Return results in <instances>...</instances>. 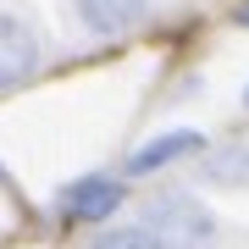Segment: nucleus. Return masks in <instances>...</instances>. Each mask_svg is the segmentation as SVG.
Here are the masks:
<instances>
[{"label":"nucleus","mask_w":249,"mask_h":249,"mask_svg":"<svg viewBox=\"0 0 249 249\" xmlns=\"http://www.w3.org/2000/svg\"><path fill=\"white\" fill-rule=\"evenodd\" d=\"M139 227L155 238V249H211V238H216L211 211H205L194 194H155V199H144Z\"/></svg>","instance_id":"nucleus-1"},{"label":"nucleus","mask_w":249,"mask_h":249,"mask_svg":"<svg viewBox=\"0 0 249 249\" xmlns=\"http://www.w3.org/2000/svg\"><path fill=\"white\" fill-rule=\"evenodd\" d=\"M39 72V39L11 11H0V89H17Z\"/></svg>","instance_id":"nucleus-2"},{"label":"nucleus","mask_w":249,"mask_h":249,"mask_svg":"<svg viewBox=\"0 0 249 249\" xmlns=\"http://www.w3.org/2000/svg\"><path fill=\"white\" fill-rule=\"evenodd\" d=\"M116 205H122V183L100 178V172L61 188V216L67 222H106V216H116Z\"/></svg>","instance_id":"nucleus-3"},{"label":"nucleus","mask_w":249,"mask_h":249,"mask_svg":"<svg viewBox=\"0 0 249 249\" xmlns=\"http://www.w3.org/2000/svg\"><path fill=\"white\" fill-rule=\"evenodd\" d=\"M178 155H205V139L194 133V127H172V133H160L150 144H139L133 155H127V178H150V172L172 166Z\"/></svg>","instance_id":"nucleus-4"},{"label":"nucleus","mask_w":249,"mask_h":249,"mask_svg":"<svg viewBox=\"0 0 249 249\" xmlns=\"http://www.w3.org/2000/svg\"><path fill=\"white\" fill-rule=\"evenodd\" d=\"M199 178L211 183V188H249V144H244V139H232V144H216V150H205Z\"/></svg>","instance_id":"nucleus-5"},{"label":"nucleus","mask_w":249,"mask_h":249,"mask_svg":"<svg viewBox=\"0 0 249 249\" xmlns=\"http://www.w3.org/2000/svg\"><path fill=\"white\" fill-rule=\"evenodd\" d=\"M78 17L94 28V34H122L144 17V0H78Z\"/></svg>","instance_id":"nucleus-6"},{"label":"nucleus","mask_w":249,"mask_h":249,"mask_svg":"<svg viewBox=\"0 0 249 249\" xmlns=\"http://www.w3.org/2000/svg\"><path fill=\"white\" fill-rule=\"evenodd\" d=\"M89 249H155V238L144 227H111V232H100Z\"/></svg>","instance_id":"nucleus-7"},{"label":"nucleus","mask_w":249,"mask_h":249,"mask_svg":"<svg viewBox=\"0 0 249 249\" xmlns=\"http://www.w3.org/2000/svg\"><path fill=\"white\" fill-rule=\"evenodd\" d=\"M232 22H244V28H249V0H238V6H232Z\"/></svg>","instance_id":"nucleus-8"},{"label":"nucleus","mask_w":249,"mask_h":249,"mask_svg":"<svg viewBox=\"0 0 249 249\" xmlns=\"http://www.w3.org/2000/svg\"><path fill=\"white\" fill-rule=\"evenodd\" d=\"M0 183H11V178H6V166H0Z\"/></svg>","instance_id":"nucleus-9"},{"label":"nucleus","mask_w":249,"mask_h":249,"mask_svg":"<svg viewBox=\"0 0 249 249\" xmlns=\"http://www.w3.org/2000/svg\"><path fill=\"white\" fill-rule=\"evenodd\" d=\"M244 106H249V89H244Z\"/></svg>","instance_id":"nucleus-10"}]
</instances>
